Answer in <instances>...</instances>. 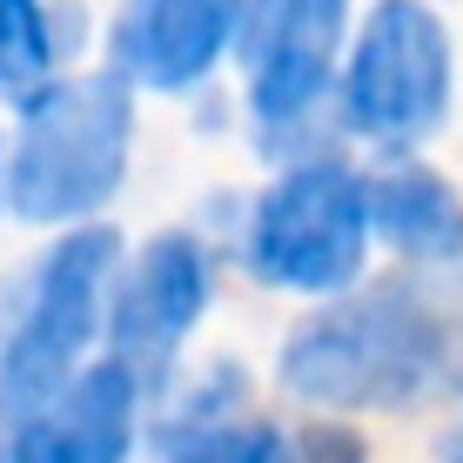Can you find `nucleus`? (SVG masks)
Masks as SVG:
<instances>
[{
    "instance_id": "f257e3e1",
    "label": "nucleus",
    "mask_w": 463,
    "mask_h": 463,
    "mask_svg": "<svg viewBox=\"0 0 463 463\" xmlns=\"http://www.w3.org/2000/svg\"><path fill=\"white\" fill-rule=\"evenodd\" d=\"M282 390L323 410H410L437 390H463V316L410 276L370 289L356 276L296 323Z\"/></svg>"
},
{
    "instance_id": "f03ea898",
    "label": "nucleus",
    "mask_w": 463,
    "mask_h": 463,
    "mask_svg": "<svg viewBox=\"0 0 463 463\" xmlns=\"http://www.w3.org/2000/svg\"><path fill=\"white\" fill-rule=\"evenodd\" d=\"M128 141H135V88L115 68L54 74L14 115L0 195L34 229L88 222L121 195Z\"/></svg>"
},
{
    "instance_id": "7ed1b4c3",
    "label": "nucleus",
    "mask_w": 463,
    "mask_h": 463,
    "mask_svg": "<svg viewBox=\"0 0 463 463\" xmlns=\"http://www.w3.org/2000/svg\"><path fill=\"white\" fill-rule=\"evenodd\" d=\"M121 262V235L108 222H74L14 296H0V417L41 403L101 349V296Z\"/></svg>"
},
{
    "instance_id": "20e7f679",
    "label": "nucleus",
    "mask_w": 463,
    "mask_h": 463,
    "mask_svg": "<svg viewBox=\"0 0 463 463\" xmlns=\"http://www.w3.org/2000/svg\"><path fill=\"white\" fill-rule=\"evenodd\" d=\"M457 61L443 21L417 0H376L349 61H336L329 115L383 155H410L450 121Z\"/></svg>"
},
{
    "instance_id": "39448f33",
    "label": "nucleus",
    "mask_w": 463,
    "mask_h": 463,
    "mask_svg": "<svg viewBox=\"0 0 463 463\" xmlns=\"http://www.w3.org/2000/svg\"><path fill=\"white\" fill-rule=\"evenodd\" d=\"M370 262V215H363V168L343 155H302L289 175L249 209V269L269 289L336 296Z\"/></svg>"
},
{
    "instance_id": "423d86ee",
    "label": "nucleus",
    "mask_w": 463,
    "mask_h": 463,
    "mask_svg": "<svg viewBox=\"0 0 463 463\" xmlns=\"http://www.w3.org/2000/svg\"><path fill=\"white\" fill-rule=\"evenodd\" d=\"M215 302V255L195 229L148 235L128 262H115L101 296V356H115L141 396H162L175 383V356L195 336V323Z\"/></svg>"
},
{
    "instance_id": "0eeeda50",
    "label": "nucleus",
    "mask_w": 463,
    "mask_h": 463,
    "mask_svg": "<svg viewBox=\"0 0 463 463\" xmlns=\"http://www.w3.org/2000/svg\"><path fill=\"white\" fill-rule=\"evenodd\" d=\"M349 34V0H249L235 54L249 74V115L262 148H296L329 115L336 61Z\"/></svg>"
},
{
    "instance_id": "6e6552de",
    "label": "nucleus",
    "mask_w": 463,
    "mask_h": 463,
    "mask_svg": "<svg viewBox=\"0 0 463 463\" xmlns=\"http://www.w3.org/2000/svg\"><path fill=\"white\" fill-rule=\"evenodd\" d=\"M148 396L115 356H88L41 403L0 417V463H128Z\"/></svg>"
},
{
    "instance_id": "1a4fd4ad",
    "label": "nucleus",
    "mask_w": 463,
    "mask_h": 463,
    "mask_svg": "<svg viewBox=\"0 0 463 463\" xmlns=\"http://www.w3.org/2000/svg\"><path fill=\"white\" fill-rule=\"evenodd\" d=\"M249 0H128L108 27V68L128 88L188 94L235 54Z\"/></svg>"
},
{
    "instance_id": "9d476101",
    "label": "nucleus",
    "mask_w": 463,
    "mask_h": 463,
    "mask_svg": "<svg viewBox=\"0 0 463 463\" xmlns=\"http://www.w3.org/2000/svg\"><path fill=\"white\" fill-rule=\"evenodd\" d=\"M363 215H370V242H383L396 262H463V195L417 155H390L363 175Z\"/></svg>"
},
{
    "instance_id": "9b49d317",
    "label": "nucleus",
    "mask_w": 463,
    "mask_h": 463,
    "mask_svg": "<svg viewBox=\"0 0 463 463\" xmlns=\"http://www.w3.org/2000/svg\"><path fill=\"white\" fill-rule=\"evenodd\" d=\"M74 47H81L74 0H0V101L21 108L34 88L68 74Z\"/></svg>"
},
{
    "instance_id": "f8f14e48",
    "label": "nucleus",
    "mask_w": 463,
    "mask_h": 463,
    "mask_svg": "<svg viewBox=\"0 0 463 463\" xmlns=\"http://www.w3.org/2000/svg\"><path fill=\"white\" fill-rule=\"evenodd\" d=\"M162 463H289V430L235 410V417H215L188 437L162 443Z\"/></svg>"
},
{
    "instance_id": "ddd939ff",
    "label": "nucleus",
    "mask_w": 463,
    "mask_h": 463,
    "mask_svg": "<svg viewBox=\"0 0 463 463\" xmlns=\"http://www.w3.org/2000/svg\"><path fill=\"white\" fill-rule=\"evenodd\" d=\"M289 463H363V437L343 430V423L289 430Z\"/></svg>"
},
{
    "instance_id": "4468645a",
    "label": "nucleus",
    "mask_w": 463,
    "mask_h": 463,
    "mask_svg": "<svg viewBox=\"0 0 463 463\" xmlns=\"http://www.w3.org/2000/svg\"><path fill=\"white\" fill-rule=\"evenodd\" d=\"M437 457H443V463H463V417H457L450 430H443V443H437Z\"/></svg>"
},
{
    "instance_id": "2eb2a0df",
    "label": "nucleus",
    "mask_w": 463,
    "mask_h": 463,
    "mask_svg": "<svg viewBox=\"0 0 463 463\" xmlns=\"http://www.w3.org/2000/svg\"><path fill=\"white\" fill-rule=\"evenodd\" d=\"M0 175H7V141H0ZM0 209H7V195H0Z\"/></svg>"
}]
</instances>
